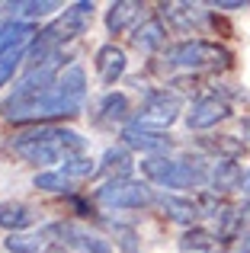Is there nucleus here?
I'll return each instance as SVG.
<instances>
[{"mask_svg":"<svg viewBox=\"0 0 250 253\" xmlns=\"http://www.w3.org/2000/svg\"><path fill=\"white\" fill-rule=\"evenodd\" d=\"M87 71L77 61L64 64L61 55L26 74L0 99V119L10 125H51L55 119H74L87 106Z\"/></svg>","mask_w":250,"mask_h":253,"instance_id":"1","label":"nucleus"},{"mask_svg":"<svg viewBox=\"0 0 250 253\" xmlns=\"http://www.w3.org/2000/svg\"><path fill=\"white\" fill-rule=\"evenodd\" d=\"M6 151L32 167H51V164H64L71 157L87 154V138L64 125H32L16 131L6 141Z\"/></svg>","mask_w":250,"mask_h":253,"instance_id":"2","label":"nucleus"},{"mask_svg":"<svg viewBox=\"0 0 250 253\" xmlns=\"http://www.w3.org/2000/svg\"><path fill=\"white\" fill-rule=\"evenodd\" d=\"M93 13H96V6L87 3V0L64 6V10L58 13L45 29H39L36 42L29 45V55H26V68H39V64L51 61L55 55H61L71 42H77V39L90 29Z\"/></svg>","mask_w":250,"mask_h":253,"instance_id":"3","label":"nucleus"},{"mask_svg":"<svg viewBox=\"0 0 250 253\" xmlns=\"http://www.w3.org/2000/svg\"><path fill=\"white\" fill-rule=\"evenodd\" d=\"M157 61H161L157 71H164V74L196 77V74H221V71H228L234 55L221 42H212V39H183V42L167 45Z\"/></svg>","mask_w":250,"mask_h":253,"instance_id":"4","label":"nucleus"},{"mask_svg":"<svg viewBox=\"0 0 250 253\" xmlns=\"http://www.w3.org/2000/svg\"><path fill=\"white\" fill-rule=\"evenodd\" d=\"M138 167H141L144 183L183 196L186 189H199V192L208 189V167L212 164L202 161L199 154H189V157L164 154V157H144Z\"/></svg>","mask_w":250,"mask_h":253,"instance_id":"5","label":"nucleus"},{"mask_svg":"<svg viewBox=\"0 0 250 253\" xmlns=\"http://www.w3.org/2000/svg\"><path fill=\"white\" fill-rule=\"evenodd\" d=\"M93 202L103 205L106 211H141V209L157 202V192L144 179L125 176V179H106V183H100L93 189Z\"/></svg>","mask_w":250,"mask_h":253,"instance_id":"6","label":"nucleus"},{"mask_svg":"<svg viewBox=\"0 0 250 253\" xmlns=\"http://www.w3.org/2000/svg\"><path fill=\"white\" fill-rule=\"evenodd\" d=\"M36 23H16V19L0 23V86L10 84L13 74L26 64V55H29V45L36 42Z\"/></svg>","mask_w":250,"mask_h":253,"instance_id":"7","label":"nucleus"},{"mask_svg":"<svg viewBox=\"0 0 250 253\" xmlns=\"http://www.w3.org/2000/svg\"><path fill=\"white\" fill-rule=\"evenodd\" d=\"M180 116H186V112H183V96L180 93L170 90V86H148V90L141 93V103H138L131 122L167 131V125H173Z\"/></svg>","mask_w":250,"mask_h":253,"instance_id":"8","label":"nucleus"},{"mask_svg":"<svg viewBox=\"0 0 250 253\" xmlns=\"http://www.w3.org/2000/svg\"><path fill=\"white\" fill-rule=\"evenodd\" d=\"M231 93L228 90H208V93H202V96H196L193 103L186 106V116H183V122H186V128L189 131H208V128H215V125H221V122H228L231 119Z\"/></svg>","mask_w":250,"mask_h":253,"instance_id":"9","label":"nucleus"},{"mask_svg":"<svg viewBox=\"0 0 250 253\" xmlns=\"http://www.w3.org/2000/svg\"><path fill=\"white\" fill-rule=\"evenodd\" d=\"M48 234H51V250H64V253H116L106 237L93 234L90 228L74 224V221H51Z\"/></svg>","mask_w":250,"mask_h":253,"instance_id":"10","label":"nucleus"},{"mask_svg":"<svg viewBox=\"0 0 250 253\" xmlns=\"http://www.w3.org/2000/svg\"><path fill=\"white\" fill-rule=\"evenodd\" d=\"M157 16L164 19V26L173 32H202L212 23V10L208 3H161Z\"/></svg>","mask_w":250,"mask_h":253,"instance_id":"11","label":"nucleus"},{"mask_svg":"<svg viewBox=\"0 0 250 253\" xmlns=\"http://www.w3.org/2000/svg\"><path fill=\"white\" fill-rule=\"evenodd\" d=\"M122 144L128 151H141L144 157H164L176 148V141L170 138V131H161V128H148V125H138V122H128L125 128L119 131Z\"/></svg>","mask_w":250,"mask_h":253,"instance_id":"12","label":"nucleus"},{"mask_svg":"<svg viewBox=\"0 0 250 253\" xmlns=\"http://www.w3.org/2000/svg\"><path fill=\"white\" fill-rule=\"evenodd\" d=\"M131 119H135L131 99L125 96L122 90H106L93 106V122L100 125V128H116V125H119V131H122Z\"/></svg>","mask_w":250,"mask_h":253,"instance_id":"13","label":"nucleus"},{"mask_svg":"<svg viewBox=\"0 0 250 253\" xmlns=\"http://www.w3.org/2000/svg\"><path fill=\"white\" fill-rule=\"evenodd\" d=\"M193 148L208 164H215V161H234L238 164L247 154V141L244 138H234V135H202L193 141Z\"/></svg>","mask_w":250,"mask_h":253,"instance_id":"14","label":"nucleus"},{"mask_svg":"<svg viewBox=\"0 0 250 253\" xmlns=\"http://www.w3.org/2000/svg\"><path fill=\"white\" fill-rule=\"evenodd\" d=\"M157 205L164 209V215L170 218L173 224H180V228H199V221L206 215H202V205L196 196H180V192H164V196H157Z\"/></svg>","mask_w":250,"mask_h":253,"instance_id":"15","label":"nucleus"},{"mask_svg":"<svg viewBox=\"0 0 250 253\" xmlns=\"http://www.w3.org/2000/svg\"><path fill=\"white\" fill-rule=\"evenodd\" d=\"M93 68H96V77H100L103 86H116L125 77V71H128V58H125V51L116 42H106L96 48Z\"/></svg>","mask_w":250,"mask_h":253,"instance_id":"16","label":"nucleus"},{"mask_svg":"<svg viewBox=\"0 0 250 253\" xmlns=\"http://www.w3.org/2000/svg\"><path fill=\"white\" fill-rule=\"evenodd\" d=\"M131 45H135L141 55H157V51L167 48V26L157 16H144L141 23L131 29Z\"/></svg>","mask_w":250,"mask_h":253,"instance_id":"17","label":"nucleus"},{"mask_svg":"<svg viewBox=\"0 0 250 253\" xmlns=\"http://www.w3.org/2000/svg\"><path fill=\"white\" fill-rule=\"evenodd\" d=\"M241 186H244V167L234 161H215L212 167H208V192H215V196H231V192H238Z\"/></svg>","mask_w":250,"mask_h":253,"instance_id":"18","label":"nucleus"},{"mask_svg":"<svg viewBox=\"0 0 250 253\" xmlns=\"http://www.w3.org/2000/svg\"><path fill=\"white\" fill-rule=\"evenodd\" d=\"M39 211L32 209L29 202H19V199H6L0 202V228L10 231V234H23L36 224Z\"/></svg>","mask_w":250,"mask_h":253,"instance_id":"19","label":"nucleus"},{"mask_svg":"<svg viewBox=\"0 0 250 253\" xmlns=\"http://www.w3.org/2000/svg\"><path fill=\"white\" fill-rule=\"evenodd\" d=\"M3 10L16 23H36L48 13H61L64 3H58V0H16V3H3Z\"/></svg>","mask_w":250,"mask_h":253,"instance_id":"20","label":"nucleus"},{"mask_svg":"<svg viewBox=\"0 0 250 253\" xmlns=\"http://www.w3.org/2000/svg\"><path fill=\"white\" fill-rule=\"evenodd\" d=\"M3 247H6V253H48L51 250L48 224H42L36 231H23V234H6Z\"/></svg>","mask_w":250,"mask_h":253,"instance_id":"21","label":"nucleus"},{"mask_svg":"<svg viewBox=\"0 0 250 253\" xmlns=\"http://www.w3.org/2000/svg\"><path fill=\"white\" fill-rule=\"evenodd\" d=\"M141 10H144V6L135 3V0L109 3L106 6V29H109V36H119V32H125V29H135L138 19H144Z\"/></svg>","mask_w":250,"mask_h":253,"instance_id":"22","label":"nucleus"},{"mask_svg":"<svg viewBox=\"0 0 250 253\" xmlns=\"http://www.w3.org/2000/svg\"><path fill=\"white\" fill-rule=\"evenodd\" d=\"M131 154H128V148L125 144H113V148H106L103 151V157H100V173L106 179H125V176H131Z\"/></svg>","mask_w":250,"mask_h":253,"instance_id":"23","label":"nucleus"},{"mask_svg":"<svg viewBox=\"0 0 250 253\" xmlns=\"http://www.w3.org/2000/svg\"><path fill=\"white\" fill-rule=\"evenodd\" d=\"M212 247H221V244H218V237H215L208 228H202V224L199 228L183 231V237H180V250L183 253H206Z\"/></svg>","mask_w":250,"mask_h":253,"instance_id":"24","label":"nucleus"},{"mask_svg":"<svg viewBox=\"0 0 250 253\" xmlns=\"http://www.w3.org/2000/svg\"><path fill=\"white\" fill-rule=\"evenodd\" d=\"M61 176H68L71 183H81V179H90L100 173V161H93V157L81 154V157H71V161H64L61 167H55Z\"/></svg>","mask_w":250,"mask_h":253,"instance_id":"25","label":"nucleus"},{"mask_svg":"<svg viewBox=\"0 0 250 253\" xmlns=\"http://www.w3.org/2000/svg\"><path fill=\"white\" fill-rule=\"evenodd\" d=\"M109 228H113V234H116V247H119V253H141V237H138L135 224L116 218V221H109Z\"/></svg>","mask_w":250,"mask_h":253,"instance_id":"26","label":"nucleus"},{"mask_svg":"<svg viewBox=\"0 0 250 253\" xmlns=\"http://www.w3.org/2000/svg\"><path fill=\"white\" fill-rule=\"evenodd\" d=\"M32 186L42 192H71L74 189V183H71L68 176H61L58 170H45V173H36L32 176Z\"/></svg>","mask_w":250,"mask_h":253,"instance_id":"27","label":"nucleus"},{"mask_svg":"<svg viewBox=\"0 0 250 253\" xmlns=\"http://www.w3.org/2000/svg\"><path fill=\"white\" fill-rule=\"evenodd\" d=\"M250 3H241V0H215L208 3V10H247Z\"/></svg>","mask_w":250,"mask_h":253,"instance_id":"28","label":"nucleus"},{"mask_svg":"<svg viewBox=\"0 0 250 253\" xmlns=\"http://www.w3.org/2000/svg\"><path fill=\"white\" fill-rule=\"evenodd\" d=\"M238 253H250V228L241 234V241H238Z\"/></svg>","mask_w":250,"mask_h":253,"instance_id":"29","label":"nucleus"},{"mask_svg":"<svg viewBox=\"0 0 250 253\" xmlns=\"http://www.w3.org/2000/svg\"><path fill=\"white\" fill-rule=\"evenodd\" d=\"M241 131H244V138L250 141V116H244V119H241Z\"/></svg>","mask_w":250,"mask_h":253,"instance_id":"30","label":"nucleus"},{"mask_svg":"<svg viewBox=\"0 0 250 253\" xmlns=\"http://www.w3.org/2000/svg\"><path fill=\"white\" fill-rule=\"evenodd\" d=\"M241 192L250 199V170H244V186H241Z\"/></svg>","mask_w":250,"mask_h":253,"instance_id":"31","label":"nucleus"},{"mask_svg":"<svg viewBox=\"0 0 250 253\" xmlns=\"http://www.w3.org/2000/svg\"><path fill=\"white\" fill-rule=\"evenodd\" d=\"M244 215H247V228H250V199H244Z\"/></svg>","mask_w":250,"mask_h":253,"instance_id":"32","label":"nucleus"},{"mask_svg":"<svg viewBox=\"0 0 250 253\" xmlns=\"http://www.w3.org/2000/svg\"><path fill=\"white\" fill-rule=\"evenodd\" d=\"M206 253H228L225 247H212V250H206Z\"/></svg>","mask_w":250,"mask_h":253,"instance_id":"33","label":"nucleus"}]
</instances>
